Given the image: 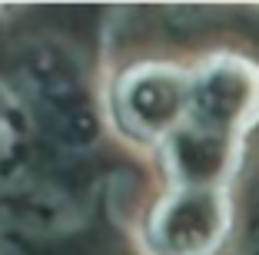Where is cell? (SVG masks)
I'll list each match as a JSON object with an SVG mask.
<instances>
[{"instance_id":"1","label":"cell","mask_w":259,"mask_h":255,"mask_svg":"<svg viewBox=\"0 0 259 255\" xmlns=\"http://www.w3.org/2000/svg\"><path fill=\"white\" fill-rule=\"evenodd\" d=\"M193 80L173 67H137L116 86V113L126 133L140 139H166L190 120Z\"/></svg>"},{"instance_id":"2","label":"cell","mask_w":259,"mask_h":255,"mask_svg":"<svg viewBox=\"0 0 259 255\" xmlns=\"http://www.w3.org/2000/svg\"><path fill=\"white\" fill-rule=\"evenodd\" d=\"M259 120V70L239 57H220L193 76L190 123L236 139Z\"/></svg>"},{"instance_id":"3","label":"cell","mask_w":259,"mask_h":255,"mask_svg":"<svg viewBox=\"0 0 259 255\" xmlns=\"http://www.w3.org/2000/svg\"><path fill=\"white\" fill-rule=\"evenodd\" d=\"M229 232L223 189H176L153 212L150 239L163 255H216Z\"/></svg>"},{"instance_id":"4","label":"cell","mask_w":259,"mask_h":255,"mask_svg":"<svg viewBox=\"0 0 259 255\" xmlns=\"http://www.w3.org/2000/svg\"><path fill=\"white\" fill-rule=\"evenodd\" d=\"M166 163L180 189H220L236 166V139L186 120L166 136Z\"/></svg>"}]
</instances>
